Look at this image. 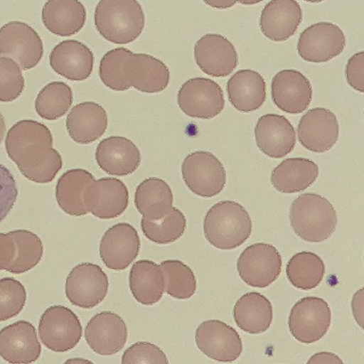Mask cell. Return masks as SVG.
Instances as JSON below:
<instances>
[{"label":"cell","mask_w":364,"mask_h":364,"mask_svg":"<svg viewBox=\"0 0 364 364\" xmlns=\"http://www.w3.org/2000/svg\"><path fill=\"white\" fill-rule=\"evenodd\" d=\"M346 46L341 28L331 22H318L305 28L297 41V52L304 60L321 63L338 56Z\"/></svg>","instance_id":"obj_13"},{"label":"cell","mask_w":364,"mask_h":364,"mask_svg":"<svg viewBox=\"0 0 364 364\" xmlns=\"http://www.w3.org/2000/svg\"><path fill=\"white\" fill-rule=\"evenodd\" d=\"M23 89L24 78L18 65L11 58L0 57V102L15 100Z\"/></svg>","instance_id":"obj_41"},{"label":"cell","mask_w":364,"mask_h":364,"mask_svg":"<svg viewBox=\"0 0 364 364\" xmlns=\"http://www.w3.org/2000/svg\"><path fill=\"white\" fill-rule=\"evenodd\" d=\"M140 238L136 230L127 223H119L103 234L99 247L103 264L113 270L127 269L137 257Z\"/></svg>","instance_id":"obj_15"},{"label":"cell","mask_w":364,"mask_h":364,"mask_svg":"<svg viewBox=\"0 0 364 364\" xmlns=\"http://www.w3.org/2000/svg\"><path fill=\"white\" fill-rule=\"evenodd\" d=\"M282 257L277 249L264 242L247 247L239 256L237 269L247 284L265 288L273 283L282 272Z\"/></svg>","instance_id":"obj_8"},{"label":"cell","mask_w":364,"mask_h":364,"mask_svg":"<svg viewBox=\"0 0 364 364\" xmlns=\"http://www.w3.org/2000/svg\"><path fill=\"white\" fill-rule=\"evenodd\" d=\"M49 62L58 75L72 81H82L88 78L92 72L94 55L83 43L65 40L53 48Z\"/></svg>","instance_id":"obj_25"},{"label":"cell","mask_w":364,"mask_h":364,"mask_svg":"<svg viewBox=\"0 0 364 364\" xmlns=\"http://www.w3.org/2000/svg\"><path fill=\"white\" fill-rule=\"evenodd\" d=\"M95 159L100 168L107 174L124 176L137 169L141 163V154L130 139L112 136L98 144Z\"/></svg>","instance_id":"obj_24"},{"label":"cell","mask_w":364,"mask_h":364,"mask_svg":"<svg viewBox=\"0 0 364 364\" xmlns=\"http://www.w3.org/2000/svg\"><path fill=\"white\" fill-rule=\"evenodd\" d=\"M95 180L93 175L85 169L73 168L65 171L58 178L55 187L56 201L61 210L71 216L87 214L85 193Z\"/></svg>","instance_id":"obj_30"},{"label":"cell","mask_w":364,"mask_h":364,"mask_svg":"<svg viewBox=\"0 0 364 364\" xmlns=\"http://www.w3.org/2000/svg\"><path fill=\"white\" fill-rule=\"evenodd\" d=\"M164 291L171 297L188 299L195 294L197 282L193 270L178 259H168L161 262Z\"/></svg>","instance_id":"obj_38"},{"label":"cell","mask_w":364,"mask_h":364,"mask_svg":"<svg viewBox=\"0 0 364 364\" xmlns=\"http://www.w3.org/2000/svg\"><path fill=\"white\" fill-rule=\"evenodd\" d=\"M226 89L230 104L242 112L258 109L266 100L265 80L254 70H237L228 80Z\"/></svg>","instance_id":"obj_28"},{"label":"cell","mask_w":364,"mask_h":364,"mask_svg":"<svg viewBox=\"0 0 364 364\" xmlns=\"http://www.w3.org/2000/svg\"><path fill=\"white\" fill-rule=\"evenodd\" d=\"M308 363H342L343 362L337 355H336L335 354H333L332 353L321 352V353H316L314 355H312L311 357V358L309 359V360L308 361Z\"/></svg>","instance_id":"obj_45"},{"label":"cell","mask_w":364,"mask_h":364,"mask_svg":"<svg viewBox=\"0 0 364 364\" xmlns=\"http://www.w3.org/2000/svg\"><path fill=\"white\" fill-rule=\"evenodd\" d=\"M164 351L156 345L139 341L131 345L124 352L122 363H168Z\"/></svg>","instance_id":"obj_42"},{"label":"cell","mask_w":364,"mask_h":364,"mask_svg":"<svg viewBox=\"0 0 364 364\" xmlns=\"http://www.w3.org/2000/svg\"><path fill=\"white\" fill-rule=\"evenodd\" d=\"M318 176V166L301 157L283 160L271 173L274 188L283 193H294L306 189Z\"/></svg>","instance_id":"obj_32"},{"label":"cell","mask_w":364,"mask_h":364,"mask_svg":"<svg viewBox=\"0 0 364 364\" xmlns=\"http://www.w3.org/2000/svg\"><path fill=\"white\" fill-rule=\"evenodd\" d=\"M43 54V42L27 23L10 21L0 28V55L15 60L23 70L34 68Z\"/></svg>","instance_id":"obj_12"},{"label":"cell","mask_w":364,"mask_h":364,"mask_svg":"<svg viewBox=\"0 0 364 364\" xmlns=\"http://www.w3.org/2000/svg\"><path fill=\"white\" fill-rule=\"evenodd\" d=\"M88 212L100 219H112L122 215L129 203V191L121 180L105 177L95 180L85 197Z\"/></svg>","instance_id":"obj_21"},{"label":"cell","mask_w":364,"mask_h":364,"mask_svg":"<svg viewBox=\"0 0 364 364\" xmlns=\"http://www.w3.org/2000/svg\"><path fill=\"white\" fill-rule=\"evenodd\" d=\"M43 243L35 233L16 230L0 233V270L21 274L33 268L41 261Z\"/></svg>","instance_id":"obj_10"},{"label":"cell","mask_w":364,"mask_h":364,"mask_svg":"<svg viewBox=\"0 0 364 364\" xmlns=\"http://www.w3.org/2000/svg\"><path fill=\"white\" fill-rule=\"evenodd\" d=\"M129 286L139 303L151 306L159 301L164 292V278L160 264L148 259L136 262L129 272Z\"/></svg>","instance_id":"obj_33"},{"label":"cell","mask_w":364,"mask_h":364,"mask_svg":"<svg viewBox=\"0 0 364 364\" xmlns=\"http://www.w3.org/2000/svg\"><path fill=\"white\" fill-rule=\"evenodd\" d=\"M258 148L267 156L280 159L289 154L296 144V133L291 123L283 115L261 116L255 127Z\"/></svg>","instance_id":"obj_22"},{"label":"cell","mask_w":364,"mask_h":364,"mask_svg":"<svg viewBox=\"0 0 364 364\" xmlns=\"http://www.w3.org/2000/svg\"><path fill=\"white\" fill-rule=\"evenodd\" d=\"M5 148L21 173L35 183L52 181L62 168V157L53 147L50 129L36 120L15 123L7 132Z\"/></svg>","instance_id":"obj_1"},{"label":"cell","mask_w":364,"mask_h":364,"mask_svg":"<svg viewBox=\"0 0 364 364\" xmlns=\"http://www.w3.org/2000/svg\"><path fill=\"white\" fill-rule=\"evenodd\" d=\"M124 80L131 87L146 93H157L166 88L170 80L167 65L161 60L145 53L130 50L124 64Z\"/></svg>","instance_id":"obj_17"},{"label":"cell","mask_w":364,"mask_h":364,"mask_svg":"<svg viewBox=\"0 0 364 364\" xmlns=\"http://www.w3.org/2000/svg\"><path fill=\"white\" fill-rule=\"evenodd\" d=\"M26 300L23 285L12 277L0 279V321L18 315L23 309Z\"/></svg>","instance_id":"obj_40"},{"label":"cell","mask_w":364,"mask_h":364,"mask_svg":"<svg viewBox=\"0 0 364 364\" xmlns=\"http://www.w3.org/2000/svg\"><path fill=\"white\" fill-rule=\"evenodd\" d=\"M67 131L76 143L88 144L97 140L106 132L108 119L105 109L95 102L75 105L65 121Z\"/></svg>","instance_id":"obj_27"},{"label":"cell","mask_w":364,"mask_h":364,"mask_svg":"<svg viewBox=\"0 0 364 364\" xmlns=\"http://www.w3.org/2000/svg\"><path fill=\"white\" fill-rule=\"evenodd\" d=\"M240 2L242 3V4H257L259 1H240Z\"/></svg>","instance_id":"obj_49"},{"label":"cell","mask_w":364,"mask_h":364,"mask_svg":"<svg viewBox=\"0 0 364 364\" xmlns=\"http://www.w3.org/2000/svg\"><path fill=\"white\" fill-rule=\"evenodd\" d=\"M331 321L328 304L320 297L306 296L292 306L288 326L290 333L298 341L313 343L326 334Z\"/></svg>","instance_id":"obj_7"},{"label":"cell","mask_w":364,"mask_h":364,"mask_svg":"<svg viewBox=\"0 0 364 364\" xmlns=\"http://www.w3.org/2000/svg\"><path fill=\"white\" fill-rule=\"evenodd\" d=\"M297 136L300 144L311 151H328L336 144L339 136L336 116L323 107L308 110L299 122Z\"/></svg>","instance_id":"obj_16"},{"label":"cell","mask_w":364,"mask_h":364,"mask_svg":"<svg viewBox=\"0 0 364 364\" xmlns=\"http://www.w3.org/2000/svg\"><path fill=\"white\" fill-rule=\"evenodd\" d=\"M143 234L150 241L158 245H167L178 240L186 228L184 214L177 208L171 210L159 220H141Z\"/></svg>","instance_id":"obj_37"},{"label":"cell","mask_w":364,"mask_h":364,"mask_svg":"<svg viewBox=\"0 0 364 364\" xmlns=\"http://www.w3.org/2000/svg\"><path fill=\"white\" fill-rule=\"evenodd\" d=\"M41 18L43 25L52 33L70 36L83 28L86 9L78 1H48L43 7Z\"/></svg>","instance_id":"obj_29"},{"label":"cell","mask_w":364,"mask_h":364,"mask_svg":"<svg viewBox=\"0 0 364 364\" xmlns=\"http://www.w3.org/2000/svg\"><path fill=\"white\" fill-rule=\"evenodd\" d=\"M302 21L300 4L293 0H274L265 4L259 26L265 37L273 41H284L296 31Z\"/></svg>","instance_id":"obj_26"},{"label":"cell","mask_w":364,"mask_h":364,"mask_svg":"<svg viewBox=\"0 0 364 364\" xmlns=\"http://www.w3.org/2000/svg\"><path fill=\"white\" fill-rule=\"evenodd\" d=\"M82 331L77 316L63 306H50L39 321L38 333L42 343L56 353L74 348L81 339Z\"/></svg>","instance_id":"obj_6"},{"label":"cell","mask_w":364,"mask_h":364,"mask_svg":"<svg viewBox=\"0 0 364 364\" xmlns=\"http://www.w3.org/2000/svg\"><path fill=\"white\" fill-rule=\"evenodd\" d=\"M41 352L35 327L18 321L0 330V356L10 363L36 361Z\"/></svg>","instance_id":"obj_23"},{"label":"cell","mask_w":364,"mask_h":364,"mask_svg":"<svg viewBox=\"0 0 364 364\" xmlns=\"http://www.w3.org/2000/svg\"><path fill=\"white\" fill-rule=\"evenodd\" d=\"M194 58L203 73L215 77L231 74L238 63L234 45L218 33H207L197 41L194 46Z\"/></svg>","instance_id":"obj_18"},{"label":"cell","mask_w":364,"mask_h":364,"mask_svg":"<svg viewBox=\"0 0 364 364\" xmlns=\"http://www.w3.org/2000/svg\"><path fill=\"white\" fill-rule=\"evenodd\" d=\"M195 341L202 353L219 362L230 363L237 360L243 348L237 331L218 319L206 320L199 324L196 330Z\"/></svg>","instance_id":"obj_14"},{"label":"cell","mask_w":364,"mask_h":364,"mask_svg":"<svg viewBox=\"0 0 364 364\" xmlns=\"http://www.w3.org/2000/svg\"><path fill=\"white\" fill-rule=\"evenodd\" d=\"M108 288V277L103 269L96 264L82 262L68 275L65 295L74 306L92 309L105 299Z\"/></svg>","instance_id":"obj_11"},{"label":"cell","mask_w":364,"mask_h":364,"mask_svg":"<svg viewBox=\"0 0 364 364\" xmlns=\"http://www.w3.org/2000/svg\"><path fill=\"white\" fill-rule=\"evenodd\" d=\"M6 132V124L4 118L0 112V144L2 141Z\"/></svg>","instance_id":"obj_47"},{"label":"cell","mask_w":364,"mask_h":364,"mask_svg":"<svg viewBox=\"0 0 364 364\" xmlns=\"http://www.w3.org/2000/svg\"><path fill=\"white\" fill-rule=\"evenodd\" d=\"M70 87L62 81L47 84L38 94L35 100L37 114L47 120H55L63 117L73 103Z\"/></svg>","instance_id":"obj_36"},{"label":"cell","mask_w":364,"mask_h":364,"mask_svg":"<svg viewBox=\"0 0 364 364\" xmlns=\"http://www.w3.org/2000/svg\"><path fill=\"white\" fill-rule=\"evenodd\" d=\"M18 196V188L11 172L0 164V223L11 210Z\"/></svg>","instance_id":"obj_43"},{"label":"cell","mask_w":364,"mask_h":364,"mask_svg":"<svg viewBox=\"0 0 364 364\" xmlns=\"http://www.w3.org/2000/svg\"><path fill=\"white\" fill-rule=\"evenodd\" d=\"M181 110L188 117L210 119L218 115L225 107L220 86L205 77H193L185 82L177 94Z\"/></svg>","instance_id":"obj_9"},{"label":"cell","mask_w":364,"mask_h":364,"mask_svg":"<svg viewBox=\"0 0 364 364\" xmlns=\"http://www.w3.org/2000/svg\"><path fill=\"white\" fill-rule=\"evenodd\" d=\"M130 50L116 48L107 51L102 58L99 65V76L103 84L114 91L127 89L124 80V64Z\"/></svg>","instance_id":"obj_39"},{"label":"cell","mask_w":364,"mask_h":364,"mask_svg":"<svg viewBox=\"0 0 364 364\" xmlns=\"http://www.w3.org/2000/svg\"><path fill=\"white\" fill-rule=\"evenodd\" d=\"M95 26L106 40L115 44H127L142 33L145 15L136 0H102L96 5Z\"/></svg>","instance_id":"obj_3"},{"label":"cell","mask_w":364,"mask_h":364,"mask_svg":"<svg viewBox=\"0 0 364 364\" xmlns=\"http://www.w3.org/2000/svg\"><path fill=\"white\" fill-rule=\"evenodd\" d=\"M205 4L209 5L211 7L217 9H227L234 6L237 1H218V0H210L205 1Z\"/></svg>","instance_id":"obj_46"},{"label":"cell","mask_w":364,"mask_h":364,"mask_svg":"<svg viewBox=\"0 0 364 364\" xmlns=\"http://www.w3.org/2000/svg\"><path fill=\"white\" fill-rule=\"evenodd\" d=\"M233 317L237 326L245 332L250 334L264 333L272 322V303L259 292H247L236 301Z\"/></svg>","instance_id":"obj_31"},{"label":"cell","mask_w":364,"mask_h":364,"mask_svg":"<svg viewBox=\"0 0 364 364\" xmlns=\"http://www.w3.org/2000/svg\"><path fill=\"white\" fill-rule=\"evenodd\" d=\"M181 174L188 189L203 198L219 194L226 183L223 165L206 151H196L186 156L181 165Z\"/></svg>","instance_id":"obj_5"},{"label":"cell","mask_w":364,"mask_h":364,"mask_svg":"<svg viewBox=\"0 0 364 364\" xmlns=\"http://www.w3.org/2000/svg\"><path fill=\"white\" fill-rule=\"evenodd\" d=\"M127 336V327L123 318L110 311L95 314L85 329L88 346L101 355H110L120 351L126 344Z\"/></svg>","instance_id":"obj_20"},{"label":"cell","mask_w":364,"mask_h":364,"mask_svg":"<svg viewBox=\"0 0 364 364\" xmlns=\"http://www.w3.org/2000/svg\"><path fill=\"white\" fill-rule=\"evenodd\" d=\"M92 363L91 361L88 360H85V359H82V358H74V359H70V360H68L66 361V363Z\"/></svg>","instance_id":"obj_48"},{"label":"cell","mask_w":364,"mask_h":364,"mask_svg":"<svg viewBox=\"0 0 364 364\" xmlns=\"http://www.w3.org/2000/svg\"><path fill=\"white\" fill-rule=\"evenodd\" d=\"M173 196L169 185L163 179L150 177L136 187L134 204L142 218L155 220L164 217L173 207Z\"/></svg>","instance_id":"obj_34"},{"label":"cell","mask_w":364,"mask_h":364,"mask_svg":"<svg viewBox=\"0 0 364 364\" xmlns=\"http://www.w3.org/2000/svg\"><path fill=\"white\" fill-rule=\"evenodd\" d=\"M289 220L296 235L310 242L327 240L337 226L333 205L325 197L312 193H303L292 202Z\"/></svg>","instance_id":"obj_4"},{"label":"cell","mask_w":364,"mask_h":364,"mask_svg":"<svg viewBox=\"0 0 364 364\" xmlns=\"http://www.w3.org/2000/svg\"><path fill=\"white\" fill-rule=\"evenodd\" d=\"M252 229L248 212L241 204L232 200L214 204L203 220L207 241L222 250H233L242 245L250 237Z\"/></svg>","instance_id":"obj_2"},{"label":"cell","mask_w":364,"mask_h":364,"mask_svg":"<svg viewBox=\"0 0 364 364\" xmlns=\"http://www.w3.org/2000/svg\"><path fill=\"white\" fill-rule=\"evenodd\" d=\"M346 78L349 85L356 91H364V53L353 55L346 65Z\"/></svg>","instance_id":"obj_44"},{"label":"cell","mask_w":364,"mask_h":364,"mask_svg":"<svg viewBox=\"0 0 364 364\" xmlns=\"http://www.w3.org/2000/svg\"><path fill=\"white\" fill-rule=\"evenodd\" d=\"M289 282L296 288L311 290L323 280L325 264L316 253L303 251L294 255L286 266Z\"/></svg>","instance_id":"obj_35"},{"label":"cell","mask_w":364,"mask_h":364,"mask_svg":"<svg viewBox=\"0 0 364 364\" xmlns=\"http://www.w3.org/2000/svg\"><path fill=\"white\" fill-rule=\"evenodd\" d=\"M312 94L311 82L299 70H282L272 80V101L286 113L296 114L306 110L311 101Z\"/></svg>","instance_id":"obj_19"}]
</instances>
